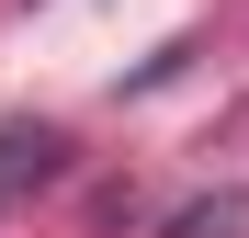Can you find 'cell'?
<instances>
[{"instance_id":"cell-2","label":"cell","mask_w":249,"mask_h":238,"mask_svg":"<svg viewBox=\"0 0 249 238\" xmlns=\"http://www.w3.org/2000/svg\"><path fill=\"white\" fill-rule=\"evenodd\" d=\"M159 238H249V182H227V193H193V204H170V216H159Z\"/></svg>"},{"instance_id":"cell-1","label":"cell","mask_w":249,"mask_h":238,"mask_svg":"<svg viewBox=\"0 0 249 238\" xmlns=\"http://www.w3.org/2000/svg\"><path fill=\"white\" fill-rule=\"evenodd\" d=\"M57 170H68V136H57V125H34V113H23V125H0V204L46 193Z\"/></svg>"}]
</instances>
